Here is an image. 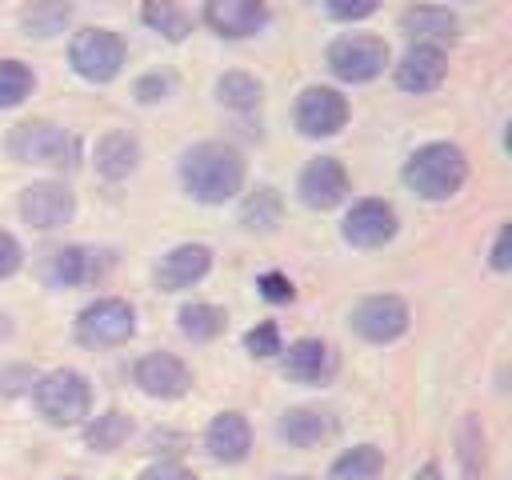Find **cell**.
<instances>
[{"mask_svg":"<svg viewBox=\"0 0 512 480\" xmlns=\"http://www.w3.org/2000/svg\"><path fill=\"white\" fill-rule=\"evenodd\" d=\"M348 120V100L336 88H304L296 100V128L304 136H332Z\"/></svg>","mask_w":512,"mask_h":480,"instance_id":"8","label":"cell"},{"mask_svg":"<svg viewBox=\"0 0 512 480\" xmlns=\"http://www.w3.org/2000/svg\"><path fill=\"white\" fill-rule=\"evenodd\" d=\"M8 152L20 164H48V168H64L72 164V140L64 128L48 124V120H24L12 128L8 136Z\"/></svg>","mask_w":512,"mask_h":480,"instance_id":"4","label":"cell"},{"mask_svg":"<svg viewBox=\"0 0 512 480\" xmlns=\"http://www.w3.org/2000/svg\"><path fill=\"white\" fill-rule=\"evenodd\" d=\"M216 96H220V104H228V108H256L260 104V80L256 76H248V72H224L220 80H216Z\"/></svg>","mask_w":512,"mask_h":480,"instance_id":"28","label":"cell"},{"mask_svg":"<svg viewBox=\"0 0 512 480\" xmlns=\"http://www.w3.org/2000/svg\"><path fill=\"white\" fill-rule=\"evenodd\" d=\"M416 480H440V468H436V464H424V468L416 472Z\"/></svg>","mask_w":512,"mask_h":480,"instance_id":"38","label":"cell"},{"mask_svg":"<svg viewBox=\"0 0 512 480\" xmlns=\"http://www.w3.org/2000/svg\"><path fill=\"white\" fill-rule=\"evenodd\" d=\"M380 468H384V452L376 444H360L332 464L328 480H380Z\"/></svg>","mask_w":512,"mask_h":480,"instance_id":"24","label":"cell"},{"mask_svg":"<svg viewBox=\"0 0 512 480\" xmlns=\"http://www.w3.org/2000/svg\"><path fill=\"white\" fill-rule=\"evenodd\" d=\"M140 480H196L188 468H180V464H156V468H148Z\"/></svg>","mask_w":512,"mask_h":480,"instance_id":"36","label":"cell"},{"mask_svg":"<svg viewBox=\"0 0 512 480\" xmlns=\"http://www.w3.org/2000/svg\"><path fill=\"white\" fill-rule=\"evenodd\" d=\"M64 480H80V476H64Z\"/></svg>","mask_w":512,"mask_h":480,"instance_id":"39","label":"cell"},{"mask_svg":"<svg viewBox=\"0 0 512 480\" xmlns=\"http://www.w3.org/2000/svg\"><path fill=\"white\" fill-rule=\"evenodd\" d=\"M444 72H448L444 52H440L436 44H416V48H408L404 60L396 64V84H400L404 92H432V88H440Z\"/></svg>","mask_w":512,"mask_h":480,"instance_id":"16","label":"cell"},{"mask_svg":"<svg viewBox=\"0 0 512 480\" xmlns=\"http://www.w3.org/2000/svg\"><path fill=\"white\" fill-rule=\"evenodd\" d=\"M72 20V4L68 0H32L20 12V24L28 36H56L64 32V24Z\"/></svg>","mask_w":512,"mask_h":480,"instance_id":"23","label":"cell"},{"mask_svg":"<svg viewBox=\"0 0 512 480\" xmlns=\"http://www.w3.org/2000/svg\"><path fill=\"white\" fill-rule=\"evenodd\" d=\"M136 332V312L128 300H116V296H104L96 304H88L76 320V336L80 344L88 348H108V344H124L128 336Z\"/></svg>","mask_w":512,"mask_h":480,"instance_id":"6","label":"cell"},{"mask_svg":"<svg viewBox=\"0 0 512 480\" xmlns=\"http://www.w3.org/2000/svg\"><path fill=\"white\" fill-rule=\"evenodd\" d=\"M492 268H496V272H508V268H512V228H508V224H500V232H496Z\"/></svg>","mask_w":512,"mask_h":480,"instance_id":"34","label":"cell"},{"mask_svg":"<svg viewBox=\"0 0 512 480\" xmlns=\"http://www.w3.org/2000/svg\"><path fill=\"white\" fill-rule=\"evenodd\" d=\"M104 268H108V256H104V252L72 244V248L52 252V260H48V280H52L56 288H84V284H96V280L104 276Z\"/></svg>","mask_w":512,"mask_h":480,"instance_id":"15","label":"cell"},{"mask_svg":"<svg viewBox=\"0 0 512 480\" xmlns=\"http://www.w3.org/2000/svg\"><path fill=\"white\" fill-rule=\"evenodd\" d=\"M276 432H280L288 444H296V448H312V444H320V440L328 436V420H324V412H316V408H292V412L280 416Z\"/></svg>","mask_w":512,"mask_h":480,"instance_id":"22","label":"cell"},{"mask_svg":"<svg viewBox=\"0 0 512 480\" xmlns=\"http://www.w3.org/2000/svg\"><path fill=\"white\" fill-rule=\"evenodd\" d=\"M264 20H268L264 0H208L204 4V24L220 36H232V40L260 32Z\"/></svg>","mask_w":512,"mask_h":480,"instance_id":"14","label":"cell"},{"mask_svg":"<svg viewBox=\"0 0 512 480\" xmlns=\"http://www.w3.org/2000/svg\"><path fill=\"white\" fill-rule=\"evenodd\" d=\"M164 92H168V80H164V76H144V80L136 84V96H140V100H160Z\"/></svg>","mask_w":512,"mask_h":480,"instance_id":"37","label":"cell"},{"mask_svg":"<svg viewBox=\"0 0 512 480\" xmlns=\"http://www.w3.org/2000/svg\"><path fill=\"white\" fill-rule=\"evenodd\" d=\"M252 448V428L240 412H220L212 424H208V452L224 464H236L244 460Z\"/></svg>","mask_w":512,"mask_h":480,"instance_id":"19","label":"cell"},{"mask_svg":"<svg viewBox=\"0 0 512 480\" xmlns=\"http://www.w3.org/2000/svg\"><path fill=\"white\" fill-rule=\"evenodd\" d=\"M180 332L192 340H212L224 332V312L216 304H184L180 308Z\"/></svg>","mask_w":512,"mask_h":480,"instance_id":"29","label":"cell"},{"mask_svg":"<svg viewBox=\"0 0 512 480\" xmlns=\"http://www.w3.org/2000/svg\"><path fill=\"white\" fill-rule=\"evenodd\" d=\"M140 160V148L128 132H108L100 144H96V172L108 176V180H124Z\"/></svg>","mask_w":512,"mask_h":480,"instance_id":"21","label":"cell"},{"mask_svg":"<svg viewBox=\"0 0 512 480\" xmlns=\"http://www.w3.org/2000/svg\"><path fill=\"white\" fill-rule=\"evenodd\" d=\"M464 176H468L464 152L456 144H444V140L416 148L408 156V164H404V184L420 200H448L452 192H460Z\"/></svg>","mask_w":512,"mask_h":480,"instance_id":"2","label":"cell"},{"mask_svg":"<svg viewBox=\"0 0 512 480\" xmlns=\"http://www.w3.org/2000/svg\"><path fill=\"white\" fill-rule=\"evenodd\" d=\"M240 220H244V228H260V232H272L276 224H280V196H276V188H256L248 200H244V208H240Z\"/></svg>","mask_w":512,"mask_h":480,"instance_id":"26","label":"cell"},{"mask_svg":"<svg viewBox=\"0 0 512 480\" xmlns=\"http://www.w3.org/2000/svg\"><path fill=\"white\" fill-rule=\"evenodd\" d=\"M384 64H388V44L380 36H340L328 48V68L348 84H364L380 76Z\"/></svg>","mask_w":512,"mask_h":480,"instance_id":"7","label":"cell"},{"mask_svg":"<svg viewBox=\"0 0 512 480\" xmlns=\"http://www.w3.org/2000/svg\"><path fill=\"white\" fill-rule=\"evenodd\" d=\"M32 92V72L20 60H0V108H16Z\"/></svg>","mask_w":512,"mask_h":480,"instance_id":"30","label":"cell"},{"mask_svg":"<svg viewBox=\"0 0 512 480\" xmlns=\"http://www.w3.org/2000/svg\"><path fill=\"white\" fill-rule=\"evenodd\" d=\"M16 268H20V244L8 232H0V280L12 276Z\"/></svg>","mask_w":512,"mask_h":480,"instance_id":"35","label":"cell"},{"mask_svg":"<svg viewBox=\"0 0 512 480\" xmlns=\"http://www.w3.org/2000/svg\"><path fill=\"white\" fill-rule=\"evenodd\" d=\"M244 348H248L252 356H276V352H284V348H280V328H276L272 320L256 324V328L244 336Z\"/></svg>","mask_w":512,"mask_h":480,"instance_id":"31","label":"cell"},{"mask_svg":"<svg viewBox=\"0 0 512 480\" xmlns=\"http://www.w3.org/2000/svg\"><path fill=\"white\" fill-rule=\"evenodd\" d=\"M132 380H136L140 392L160 396V400H172V396H184V392H188L192 372H188L172 352H148V356L136 360Z\"/></svg>","mask_w":512,"mask_h":480,"instance_id":"11","label":"cell"},{"mask_svg":"<svg viewBox=\"0 0 512 480\" xmlns=\"http://www.w3.org/2000/svg\"><path fill=\"white\" fill-rule=\"evenodd\" d=\"M208 264H212V252H208L204 244H180V248H172V252L156 264V284H160L164 292L192 288L196 280H204Z\"/></svg>","mask_w":512,"mask_h":480,"instance_id":"17","label":"cell"},{"mask_svg":"<svg viewBox=\"0 0 512 480\" xmlns=\"http://www.w3.org/2000/svg\"><path fill=\"white\" fill-rule=\"evenodd\" d=\"M128 432H132V420H128L124 412H104V416H96V420L88 424L84 440H88V448H96V452H112V448H120V444L128 440Z\"/></svg>","mask_w":512,"mask_h":480,"instance_id":"27","label":"cell"},{"mask_svg":"<svg viewBox=\"0 0 512 480\" xmlns=\"http://www.w3.org/2000/svg\"><path fill=\"white\" fill-rule=\"evenodd\" d=\"M180 184L200 204H224L244 184V160H240V152L232 144L204 140V144H196V148L184 152V160H180Z\"/></svg>","mask_w":512,"mask_h":480,"instance_id":"1","label":"cell"},{"mask_svg":"<svg viewBox=\"0 0 512 480\" xmlns=\"http://www.w3.org/2000/svg\"><path fill=\"white\" fill-rule=\"evenodd\" d=\"M344 192H348V172L332 156H320V160H312L300 172V200L308 208H320V212L324 208H336L344 200Z\"/></svg>","mask_w":512,"mask_h":480,"instance_id":"13","label":"cell"},{"mask_svg":"<svg viewBox=\"0 0 512 480\" xmlns=\"http://www.w3.org/2000/svg\"><path fill=\"white\" fill-rule=\"evenodd\" d=\"M396 236V212L384 200H360L344 216V240L356 248H380Z\"/></svg>","mask_w":512,"mask_h":480,"instance_id":"12","label":"cell"},{"mask_svg":"<svg viewBox=\"0 0 512 480\" xmlns=\"http://www.w3.org/2000/svg\"><path fill=\"white\" fill-rule=\"evenodd\" d=\"M256 288L264 292V300H276V304H284V300H292V284L280 276V272H264L260 280H256Z\"/></svg>","mask_w":512,"mask_h":480,"instance_id":"33","label":"cell"},{"mask_svg":"<svg viewBox=\"0 0 512 480\" xmlns=\"http://www.w3.org/2000/svg\"><path fill=\"white\" fill-rule=\"evenodd\" d=\"M36 408L48 424H76L92 408V388L80 372L56 368V372L36 380Z\"/></svg>","mask_w":512,"mask_h":480,"instance_id":"3","label":"cell"},{"mask_svg":"<svg viewBox=\"0 0 512 480\" xmlns=\"http://www.w3.org/2000/svg\"><path fill=\"white\" fill-rule=\"evenodd\" d=\"M336 20H364L380 8V0H324Z\"/></svg>","mask_w":512,"mask_h":480,"instance_id":"32","label":"cell"},{"mask_svg":"<svg viewBox=\"0 0 512 480\" xmlns=\"http://www.w3.org/2000/svg\"><path fill=\"white\" fill-rule=\"evenodd\" d=\"M400 32L412 36L416 44H436V40H452L456 36V16L448 8H432V4H416L400 16Z\"/></svg>","mask_w":512,"mask_h":480,"instance_id":"20","label":"cell"},{"mask_svg":"<svg viewBox=\"0 0 512 480\" xmlns=\"http://www.w3.org/2000/svg\"><path fill=\"white\" fill-rule=\"evenodd\" d=\"M72 212H76V200H72V192L64 184H48L44 180V184L24 188V196H20V216L40 232H52V228L68 224Z\"/></svg>","mask_w":512,"mask_h":480,"instance_id":"10","label":"cell"},{"mask_svg":"<svg viewBox=\"0 0 512 480\" xmlns=\"http://www.w3.org/2000/svg\"><path fill=\"white\" fill-rule=\"evenodd\" d=\"M140 16H144V24H148L152 32H160L164 40H184V36L192 32V20H188L172 0H144Z\"/></svg>","mask_w":512,"mask_h":480,"instance_id":"25","label":"cell"},{"mask_svg":"<svg viewBox=\"0 0 512 480\" xmlns=\"http://www.w3.org/2000/svg\"><path fill=\"white\" fill-rule=\"evenodd\" d=\"M336 368V356L324 340H296L288 352H284V376L288 380H300V384H320L328 380Z\"/></svg>","mask_w":512,"mask_h":480,"instance_id":"18","label":"cell"},{"mask_svg":"<svg viewBox=\"0 0 512 480\" xmlns=\"http://www.w3.org/2000/svg\"><path fill=\"white\" fill-rule=\"evenodd\" d=\"M352 328L372 340V344H388L396 336H404L408 328V308L400 296H368L352 308Z\"/></svg>","mask_w":512,"mask_h":480,"instance_id":"9","label":"cell"},{"mask_svg":"<svg viewBox=\"0 0 512 480\" xmlns=\"http://www.w3.org/2000/svg\"><path fill=\"white\" fill-rule=\"evenodd\" d=\"M68 60L84 80L104 84L124 68V40L108 28H84V32H76V40L68 48Z\"/></svg>","mask_w":512,"mask_h":480,"instance_id":"5","label":"cell"}]
</instances>
